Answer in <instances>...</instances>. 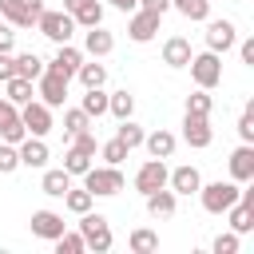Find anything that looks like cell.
I'll list each match as a JSON object with an SVG mask.
<instances>
[{"mask_svg":"<svg viewBox=\"0 0 254 254\" xmlns=\"http://www.w3.org/2000/svg\"><path fill=\"white\" fill-rule=\"evenodd\" d=\"M183 139L194 147V151H202V147H210V139H214V131H210V115H183Z\"/></svg>","mask_w":254,"mask_h":254,"instance_id":"obj_10","label":"cell"},{"mask_svg":"<svg viewBox=\"0 0 254 254\" xmlns=\"http://www.w3.org/2000/svg\"><path fill=\"white\" fill-rule=\"evenodd\" d=\"M143 147L151 151V159H171L175 155V135L171 131H151V135H143Z\"/></svg>","mask_w":254,"mask_h":254,"instance_id":"obj_20","label":"cell"},{"mask_svg":"<svg viewBox=\"0 0 254 254\" xmlns=\"http://www.w3.org/2000/svg\"><path fill=\"white\" fill-rule=\"evenodd\" d=\"M111 8H119V12H135L139 8V0H107Z\"/></svg>","mask_w":254,"mask_h":254,"instance_id":"obj_46","label":"cell"},{"mask_svg":"<svg viewBox=\"0 0 254 254\" xmlns=\"http://www.w3.org/2000/svg\"><path fill=\"white\" fill-rule=\"evenodd\" d=\"M238 194H242V187L234 183V179H218V183H202L198 187V198H202V210L206 214H222L226 206H234L238 202Z\"/></svg>","mask_w":254,"mask_h":254,"instance_id":"obj_1","label":"cell"},{"mask_svg":"<svg viewBox=\"0 0 254 254\" xmlns=\"http://www.w3.org/2000/svg\"><path fill=\"white\" fill-rule=\"evenodd\" d=\"M79 179H83V187H87L95 198H111V194L123 190V171L111 167V163H107V167H87Z\"/></svg>","mask_w":254,"mask_h":254,"instance_id":"obj_2","label":"cell"},{"mask_svg":"<svg viewBox=\"0 0 254 254\" xmlns=\"http://www.w3.org/2000/svg\"><path fill=\"white\" fill-rule=\"evenodd\" d=\"M20 123H24V131L28 135H48L52 131V107L44 103V99H28L24 107H20Z\"/></svg>","mask_w":254,"mask_h":254,"instance_id":"obj_6","label":"cell"},{"mask_svg":"<svg viewBox=\"0 0 254 254\" xmlns=\"http://www.w3.org/2000/svg\"><path fill=\"white\" fill-rule=\"evenodd\" d=\"M75 75H79L83 87H103V83H107V67H103V64H79Z\"/></svg>","mask_w":254,"mask_h":254,"instance_id":"obj_32","label":"cell"},{"mask_svg":"<svg viewBox=\"0 0 254 254\" xmlns=\"http://www.w3.org/2000/svg\"><path fill=\"white\" fill-rule=\"evenodd\" d=\"M79 107H83V115H87V119L107 115V91H103V87H87V91H83V99H79Z\"/></svg>","mask_w":254,"mask_h":254,"instance_id":"obj_24","label":"cell"},{"mask_svg":"<svg viewBox=\"0 0 254 254\" xmlns=\"http://www.w3.org/2000/svg\"><path fill=\"white\" fill-rule=\"evenodd\" d=\"M71 20H75V28H95V24H103V4L99 0H83L71 12Z\"/></svg>","mask_w":254,"mask_h":254,"instance_id":"obj_25","label":"cell"},{"mask_svg":"<svg viewBox=\"0 0 254 254\" xmlns=\"http://www.w3.org/2000/svg\"><path fill=\"white\" fill-rule=\"evenodd\" d=\"M36 95H40L48 107H64V99H67V79L44 67V75H40V91H36Z\"/></svg>","mask_w":254,"mask_h":254,"instance_id":"obj_15","label":"cell"},{"mask_svg":"<svg viewBox=\"0 0 254 254\" xmlns=\"http://www.w3.org/2000/svg\"><path fill=\"white\" fill-rule=\"evenodd\" d=\"M159 12H147V8H135L131 12V20H127V36L135 40V44H147V40H155V32H159Z\"/></svg>","mask_w":254,"mask_h":254,"instance_id":"obj_9","label":"cell"},{"mask_svg":"<svg viewBox=\"0 0 254 254\" xmlns=\"http://www.w3.org/2000/svg\"><path fill=\"white\" fill-rule=\"evenodd\" d=\"M210 107H214V99H210L206 87H198L194 95H187V111H190V115H210Z\"/></svg>","mask_w":254,"mask_h":254,"instance_id":"obj_34","label":"cell"},{"mask_svg":"<svg viewBox=\"0 0 254 254\" xmlns=\"http://www.w3.org/2000/svg\"><path fill=\"white\" fill-rule=\"evenodd\" d=\"M111 48H115V36H111L103 24H95V28L83 32V52H87V56L103 60V56H111Z\"/></svg>","mask_w":254,"mask_h":254,"instance_id":"obj_17","label":"cell"},{"mask_svg":"<svg viewBox=\"0 0 254 254\" xmlns=\"http://www.w3.org/2000/svg\"><path fill=\"white\" fill-rule=\"evenodd\" d=\"M230 179L234 183H250L254 179V143H242L230 151Z\"/></svg>","mask_w":254,"mask_h":254,"instance_id":"obj_16","label":"cell"},{"mask_svg":"<svg viewBox=\"0 0 254 254\" xmlns=\"http://www.w3.org/2000/svg\"><path fill=\"white\" fill-rule=\"evenodd\" d=\"M187 67H190V79H194L198 87H206V91L222 83V56H218V52H210V48H206V52H198V56H190V64H187Z\"/></svg>","mask_w":254,"mask_h":254,"instance_id":"obj_3","label":"cell"},{"mask_svg":"<svg viewBox=\"0 0 254 254\" xmlns=\"http://www.w3.org/2000/svg\"><path fill=\"white\" fill-rule=\"evenodd\" d=\"M143 198H147V214H151V218H171L175 206H179V194H175L171 187H159V190H151V194H143Z\"/></svg>","mask_w":254,"mask_h":254,"instance_id":"obj_18","label":"cell"},{"mask_svg":"<svg viewBox=\"0 0 254 254\" xmlns=\"http://www.w3.org/2000/svg\"><path fill=\"white\" fill-rule=\"evenodd\" d=\"M238 56H242V64H250V67H254V36H246V40L238 44Z\"/></svg>","mask_w":254,"mask_h":254,"instance_id":"obj_44","label":"cell"},{"mask_svg":"<svg viewBox=\"0 0 254 254\" xmlns=\"http://www.w3.org/2000/svg\"><path fill=\"white\" fill-rule=\"evenodd\" d=\"M79 64H83V52H79V48H71V40H67V44H56V56H52L48 71H56V75L71 79V75L79 71Z\"/></svg>","mask_w":254,"mask_h":254,"instance_id":"obj_12","label":"cell"},{"mask_svg":"<svg viewBox=\"0 0 254 254\" xmlns=\"http://www.w3.org/2000/svg\"><path fill=\"white\" fill-rule=\"evenodd\" d=\"M127 246H131L135 254H151V250H159V234H155V230H147V226H139V230H131Z\"/></svg>","mask_w":254,"mask_h":254,"instance_id":"obj_31","label":"cell"},{"mask_svg":"<svg viewBox=\"0 0 254 254\" xmlns=\"http://www.w3.org/2000/svg\"><path fill=\"white\" fill-rule=\"evenodd\" d=\"M99 155H103V163H111V167H119V163H123V159H127L131 151H127V147H123L119 139H107V143H99Z\"/></svg>","mask_w":254,"mask_h":254,"instance_id":"obj_35","label":"cell"},{"mask_svg":"<svg viewBox=\"0 0 254 254\" xmlns=\"http://www.w3.org/2000/svg\"><path fill=\"white\" fill-rule=\"evenodd\" d=\"M79 234H83V246H87V250H95V254H107V250H111V226H107L103 214L83 210V214H79Z\"/></svg>","mask_w":254,"mask_h":254,"instance_id":"obj_4","label":"cell"},{"mask_svg":"<svg viewBox=\"0 0 254 254\" xmlns=\"http://www.w3.org/2000/svg\"><path fill=\"white\" fill-rule=\"evenodd\" d=\"M131 111H135V95H131L127 87L107 95V115H115V119H131Z\"/></svg>","mask_w":254,"mask_h":254,"instance_id":"obj_26","label":"cell"},{"mask_svg":"<svg viewBox=\"0 0 254 254\" xmlns=\"http://www.w3.org/2000/svg\"><path fill=\"white\" fill-rule=\"evenodd\" d=\"M44 60L36 56V52H24V56H16V75H24V79H40L44 75Z\"/></svg>","mask_w":254,"mask_h":254,"instance_id":"obj_30","label":"cell"},{"mask_svg":"<svg viewBox=\"0 0 254 254\" xmlns=\"http://www.w3.org/2000/svg\"><path fill=\"white\" fill-rule=\"evenodd\" d=\"M36 28H40V36H48L52 44H67L71 36H75V20L60 8V12H40V20H36Z\"/></svg>","mask_w":254,"mask_h":254,"instance_id":"obj_5","label":"cell"},{"mask_svg":"<svg viewBox=\"0 0 254 254\" xmlns=\"http://www.w3.org/2000/svg\"><path fill=\"white\" fill-rule=\"evenodd\" d=\"M210 250L214 254H238V234L230 230V234H218L214 242H210Z\"/></svg>","mask_w":254,"mask_h":254,"instance_id":"obj_40","label":"cell"},{"mask_svg":"<svg viewBox=\"0 0 254 254\" xmlns=\"http://www.w3.org/2000/svg\"><path fill=\"white\" fill-rule=\"evenodd\" d=\"M20 167V151H16V143H0V175H12Z\"/></svg>","mask_w":254,"mask_h":254,"instance_id":"obj_38","label":"cell"},{"mask_svg":"<svg viewBox=\"0 0 254 254\" xmlns=\"http://www.w3.org/2000/svg\"><path fill=\"white\" fill-rule=\"evenodd\" d=\"M83 127H91V119L83 115V107H67V111H64V131L75 135V131H83Z\"/></svg>","mask_w":254,"mask_h":254,"instance_id":"obj_36","label":"cell"},{"mask_svg":"<svg viewBox=\"0 0 254 254\" xmlns=\"http://www.w3.org/2000/svg\"><path fill=\"white\" fill-rule=\"evenodd\" d=\"M83 250H87V246H83V234H67V230H64V234L56 238V254H83Z\"/></svg>","mask_w":254,"mask_h":254,"instance_id":"obj_37","label":"cell"},{"mask_svg":"<svg viewBox=\"0 0 254 254\" xmlns=\"http://www.w3.org/2000/svg\"><path fill=\"white\" fill-rule=\"evenodd\" d=\"M32 95H36V91H32V79H24V75H12V79H4V99H8V103L24 107Z\"/></svg>","mask_w":254,"mask_h":254,"instance_id":"obj_21","label":"cell"},{"mask_svg":"<svg viewBox=\"0 0 254 254\" xmlns=\"http://www.w3.org/2000/svg\"><path fill=\"white\" fill-rule=\"evenodd\" d=\"M24 135H28V131H24V123H20V119H12V123H4V127H0V139H4V143H20Z\"/></svg>","mask_w":254,"mask_h":254,"instance_id":"obj_41","label":"cell"},{"mask_svg":"<svg viewBox=\"0 0 254 254\" xmlns=\"http://www.w3.org/2000/svg\"><path fill=\"white\" fill-rule=\"evenodd\" d=\"M32 234L36 238H44V242H56L64 230H67V222H64V214H56V210H32Z\"/></svg>","mask_w":254,"mask_h":254,"instance_id":"obj_11","label":"cell"},{"mask_svg":"<svg viewBox=\"0 0 254 254\" xmlns=\"http://www.w3.org/2000/svg\"><path fill=\"white\" fill-rule=\"evenodd\" d=\"M167 187H171L175 194H198V187H202V175H198V167L183 163V167L167 171Z\"/></svg>","mask_w":254,"mask_h":254,"instance_id":"obj_14","label":"cell"},{"mask_svg":"<svg viewBox=\"0 0 254 254\" xmlns=\"http://www.w3.org/2000/svg\"><path fill=\"white\" fill-rule=\"evenodd\" d=\"M143 135H147V131H143V127H139L135 119H119V131H115V139H119V143H123L127 151L143 147Z\"/></svg>","mask_w":254,"mask_h":254,"instance_id":"obj_28","label":"cell"},{"mask_svg":"<svg viewBox=\"0 0 254 254\" xmlns=\"http://www.w3.org/2000/svg\"><path fill=\"white\" fill-rule=\"evenodd\" d=\"M91 202H95V194H91L87 187H67V190H64V206H67L71 214H83V210H91Z\"/></svg>","mask_w":254,"mask_h":254,"instance_id":"obj_27","label":"cell"},{"mask_svg":"<svg viewBox=\"0 0 254 254\" xmlns=\"http://www.w3.org/2000/svg\"><path fill=\"white\" fill-rule=\"evenodd\" d=\"M159 187H167V159H147V163L135 171V190H139V194H151V190H159Z\"/></svg>","mask_w":254,"mask_h":254,"instance_id":"obj_8","label":"cell"},{"mask_svg":"<svg viewBox=\"0 0 254 254\" xmlns=\"http://www.w3.org/2000/svg\"><path fill=\"white\" fill-rule=\"evenodd\" d=\"M0 107H4V95H0Z\"/></svg>","mask_w":254,"mask_h":254,"instance_id":"obj_47","label":"cell"},{"mask_svg":"<svg viewBox=\"0 0 254 254\" xmlns=\"http://www.w3.org/2000/svg\"><path fill=\"white\" fill-rule=\"evenodd\" d=\"M190 56H194V52H190V40H187V36H171V40L163 44V64H167V67H187Z\"/></svg>","mask_w":254,"mask_h":254,"instance_id":"obj_19","label":"cell"},{"mask_svg":"<svg viewBox=\"0 0 254 254\" xmlns=\"http://www.w3.org/2000/svg\"><path fill=\"white\" fill-rule=\"evenodd\" d=\"M139 8H147V12H159V16H163V12L171 8V0H139Z\"/></svg>","mask_w":254,"mask_h":254,"instance_id":"obj_45","label":"cell"},{"mask_svg":"<svg viewBox=\"0 0 254 254\" xmlns=\"http://www.w3.org/2000/svg\"><path fill=\"white\" fill-rule=\"evenodd\" d=\"M0 16H4L12 28H32V16H28V0H0Z\"/></svg>","mask_w":254,"mask_h":254,"instance_id":"obj_23","label":"cell"},{"mask_svg":"<svg viewBox=\"0 0 254 254\" xmlns=\"http://www.w3.org/2000/svg\"><path fill=\"white\" fill-rule=\"evenodd\" d=\"M171 8H179L187 20H194V24H202V20H210V0H171Z\"/></svg>","mask_w":254,"mask_h":254,"instance_id":"obj_29","label":"cell"},{"mask_svg":"<svg viewBox=\"0 0 254 254\" xmlns=\"http://www.w3.org/2000/svg\"><path fill=\"white\" fill-rule=\"evenodd\" d=\"M238 139L242 143H254V103H246V111L238 119Z\"/></svg>","mask_w":254,"mask_h":254,"instance_id":"obj_39","label":"cell"},{"mask_svg":"<svg viewBox=\"0 0 254 254\" xmlns=\"http://www.w3.org/2000/svg\"><path fill=\"white\" fill-rule=\"evenodd\" d=\"M238 44V28H234V20H206V48L210 52H230Z\"/></svg>","mask_w":254,"mask_h":254,"instance_id":"obj_7","label":"cell"},{"mask_svg":"<svg viewBox=\"0 0 254 254\" xmlns=\"http://www.w3.org/2000/svg\"><path fill=\"white\" fill-rule=\"evenodd\" d=\"M16 151H20V167H32V171L48 167V143H44L40 135H24V139L16 143Z\"/></svg>","mask_w":254,"mask_h":254,"instance_id":"obj_13","label":"cell"},{"mask_svg":"<svg viewBox=\"0 0 254 254\" xmlns=\"http://www.w3.org/2000/svg\"><path fill=\"white\" fill-rule=\"evenodd\" d=\"M71 187V175L64 171V167H56V171H44V179H40V190L44 194H52V198H64V190Z\"/></svg>","mask_w":254,"mask_h":254,"instance_id":"obj_22","label":"cell"},{"mask_svg":"<svg viewBox=\"0 0 254 254\" xmlns=\"http://www.w3.org/2000/svg\"><path fill=\"white\" fill-rule=\"evenodd\" d=\"M91 167V155H83V151H75V147H67V155H64V171L75 179V175H83Z\"/></svg>","mask_w":254,"mask_h":254,"instance_id":"obj_33","label":"cell"},{"mask_svg":"<svg viewBox=\"0 0 254 254\" xmlns=\"http://www.w3.org/2000/svg\"><path fill=\"white\" fill-rule=\"evenodd\" d=\"M12 75H16V56L12 52H0V83L12 79Z\"/></svg>","mask_w":254,"mask_h":254,"instance_id":"obj_42","label":"cell"},{"mask_svg":"<svg viewBox=\"0 0 254 254\" xmlns=\"http://www.w3.org/2000/svg\"><path fill=\"white\" fill-rule=\"evenodd\" d=\"M16 48V32H12V24H0V52H12Z\"/></svg>","mask_w":254,"mask_h":254,"instance_id":"obj_43","label":"cell"}]
</instances>
